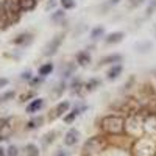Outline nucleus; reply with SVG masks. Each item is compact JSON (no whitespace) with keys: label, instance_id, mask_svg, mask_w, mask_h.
I'll return each instance as SVG.
<instances>
[{"label":"nucleus","instance_id":"obj_31","mask_svg":"<svg viewBox=\"0 0 156 156\" xmlns=\"http://www.w3.org/2000/svg\"><path fill=\"white\" fill-rule=\"evenodd\" d=\"M14 97H16V92H14V90H6V92H3L2 95H0V105H2V103L9 101V100H12Z\"/></svg>","mask_w":156,"mask_h":156},{"label":"nucleus","instance_id":"obj_12","mask_svg":"<svg viewBox=\"0 0 156 156\" xmlns=\"http://www.w3.org/2000/svg\"><path fill=\"white\" fill-rule=\"evenodd\" d=\"M78 139H80V131H78L76 128H70L66 133V136H64V145L73 147V145L78 144Z\"/></svg>","mask_w":156,"mask_h":156},{"label":"nucleus","instance_id":"obj_19","mask_svg":"<svg viewBox=\"0 0 156 156\" xmlns=\"http://www.w3.org/2000/svg\"><path fill=\"white\" fill-rule=\"evenodd\" d=\"M101 86V80L97 76H92V78H89L87 81H84V90L86 92H92V90L98 89Z\"/></svg>","mask_w":156,"mask_h":156},{"label":"nucleus","instance_id":"obj_7","mask_svg":"<svg viewBox=\"0 0 156 156\" xmlns=\"http://www.w3.org/2000/svg\"><path fill=\"white\" fill-rule=\"evenodd\" d=\"M84 154H94V153H98L100 150H103V139L100 137H92L86 142L84 145Z\"/></svg>","mask_w":156,"mask_h":156},{"label":"nucleus","instance_id":"obj_34","mask_svg":"<svg viewBox=\"0 0 156 156\" xmlns=\"http://www.w3.org/2000/svg\"><path fill=\"white\" fill-rule=\"evenodd\" d=\"M6 156H19V148L16 145H9L6 148Z\"/></svg>","mask_w":156,"mask_h":156},{"label":"nucleus","instance_id":"obj_17","mask_svg":"<svg viewBox=\"0 0 156 156\" xmlns=\"http://www.w3.org/2000/svg\"><path fill=\"white\" fill-rule=\"evenodd\" d=\"M105 36H106V34H105V27H103V25H97V27L90 28L89 37H90V41H92V42L100 41V39H103Z\"/></svg>","mask_w":156,"mask_h":156},{"label":"nucleus","instance_id":"obj_27","mask_svg":"<svg viewBox=\"0 0 156 156\" xmlns=\"http://www.w3.org/2000/svg\"><path fill=\"white\" fill-rule=\"evenodd\" d=\"M42 122H44L42 117H34V119H31V120L27 122L25 128H27V129H36V128H39V126L42 125Z\"/></svg>","mask_w":156,"mask_h":156},{"label":"nucleus","instance_id":"obj_8","mask_svg":"<svg viewBox=\"0 0 156 156\" xmlns=\"http://www.w3.org/2000/svg\"><path fill=\"white\" fill-rule=\"evenodd\" d=\"M78 64L76 61H67L66 64H62V69H61V80H72L75 72H76Z\"/></svg>","mask_w":156,"mask_h":156},{"label":"nucleus","instance_id":"obj_22","mask_svg":"<svg viewBox=\"0 0 156 156\" xmlns=\"http://www.w3.org/2000/svg\"><path fill=\"white\" fill-rule=\"evenodd\" d=\"M53 69H55V66H53V62H44V64H41L39 66V69H37V75H41V76H48L51 72H53Z\"/></svg>","mask_w":156,"mask_h":156},{"label":"nucleus","instance_id":"obj_39","mask_svg":"<svg viewBox=\"0 0 156 156\" xmlns=\"http://www.w3.org/2000/svg\"><path fill=\"white\" fill-rule=\"evenodd\" d=\"M30 98H34V94H33V92H28V94H23V95L20 97V101H28Z\"/></svg>","mask_w":156,"mask_h":156},{"label":"nucleus","instance_id":"obj_13","mask_svg":"<svg viewBox=\"0 0 156 156\" xmlns=\"http://www.w3.org/2000/svg\"><path fill=\"white\" fill-rule=\"evenodd\" d=\"M69 89H70V92L73 95H80L83 90H84V81L81 80L80 76H73L70 84H69ZM84 92H86V90H84Z\"/></svg>","mask_w":156,"mask_h":156},{"label":"nucleus","instance_id":"obj_42","mask_svg":"<svg viewBox=\"0 0 156 156\" xmlns=\"http://www.w3.org/2000/svg\"><path fill=\"white\" fill-rule=\"evenodd\" d=\"M56 156H69L66 151H59V153H56Z\"/></svg>","mask_w":156,"mask_h":156},{"label":"nucleus","instance_id":"obj_28","mask_svg":"<svg viewBox=\"0 0 156 156\" xmlns=\"http://www.w3.org/2000/svg\"><path fill=\"white\" fill-rule=\"evenodd\" d=\"M59 5L62 9H66V11H70L76 6V0H59Z\"/></svg>","mask_w":156,"mask_h":156},{"label":"nucleus","instance_id":"obj_10","mask_svg":"<svg viewBox=\"0 0 156 156\" xmlns=\"http://www.w3.org/2000/svg\"><path fill=\"white\" fill-rule=\"evenodd\" d=\"M75 61L80 67H87L90 62H92V56H90V51L87 50H80L75 55Z\"/></svg>","mask_w":156,"mask_h":156},{"label":"nucleus","instance_id":"obj_2","mask_svg":"<svg viewBox=\"0 0 156 156\" xmlns=\"http://www.w3.org/2000/svg\"><path fill=\"white\" fill-rule=\"evenodd\" d=\"M125 131L133 137H139L144 133V117L140 114L128 115L125 119Z\"/></svg>","mask_w":156,"mask_h":156},{"label":"nucleus","instance_id":"obj_36","mask_svg":"<svg viewBox=\"0 0 156 156\" xmlns=\"http://www.w3.org/2000/svg\"><path fill=\"white\" fill-rule=\"evenodd\" d=\"M31 78H33L31 70H23L20 75V80H23V81H31Z\"/></svg>","mask_w":156,"mask_h":156},{"label":"nucleus","instance_id":"obj_24","mask_svg":"<svg viewBox=\"0 0 156 156\" xmlns=\"http://www.w3.org/2000/svg\"><path fill=\"white\" fill-rule=\"evenodd\" d=\"M8 27H11V22L6 16V12L5 9L2 8V5H0V31H5Z\"/></svg>","mask_w":156,"mask_h":156},{"label":"nucleus","instance_id":"obj_5","mask_svg":"<svg viewBox=\"0 0 156 156\" xmlns=\"http://www.w3.org/2000/svg\"><path fill=\"white\" fill-rule=\"evenodd\" d=\"M86 109H87V105H86V103H83V101H80L78 105H75L66 115H64L62 119H64V122H66V123H72V122L76 119V117L80 115V114H83Z\"/></svg>","mask_w":156,"mask_h":156},{"label":"nucleus","instance_id":"obj_23","mask_svg":"<svg viewBox=\"0 0 156 156\" xmlns=\"http://www.w3.org/2000/svg\"><path fill=\"white\" fill-rule=\"evenodd\" d=\"M120 3V0H106V2H103L100 6H98V11H100V14H106V11H109L111 8L117 6Z\"/></svg>","mask_w":156,"mask_h":156},{"label":"nucleus","instance_id":"obj_33","mask_svg":"<svg viewBox=\"0 0 156 156\" xmlns=\"http://www.w3.org/2000/svg\"><path fill=\"white\" fill-rule=\"evenodd\" d=\"M156 9V0H150V3H148V8L145 11V17H150L153 14V11Z\"/></svg>","mask_w":156,"mask_h":156},{"label":"nucleus","instance_id":"obj_18","mask_svg":"<svg viewBox=\"0 0 156 156\" xmlns=\"http://www.w3.org/2000/svg\"><path fill=\"white\" fill-rule=\"evenodd\" d=\"M50 20L53 22V23H64V22H67L66 20V9H53V12L50 14Z\"/></svg>","mask_w":156,"mask_h":156},{"label":"nucleus","instance_id":"obj_4","mask_svg":"<svg viewBox=\"0 0 156 156\" xmlns=\"http://www.w3.org/2000/svg\"><path fill=\"white\" fill-rule=\"evenodd\" d=\"M64 37H66V31H59L58 34H55V36L47 42V45H45V48H44V51H42V55L47 56V58H48V56H53L56 51L59 50V47L62 45Z\"/></svg>","mask_w":156,"mask_h":156},{"label":"nucleus","instance_id":"obj_35","mask_svg":"<svg viewBox=\"0 0 156 156\" xmlns=\"http://www.w3.org/2000/svg\"><path fill=\"white\" fill-rule=\"evenodd\" d=\"M55 140V131H48L45 136H44V144L45 145H48L50 142H53Z\"/></svg>","mask_w":156,"mask_h":156},{"label":"nucleus","instance_id":"obj_20","mask_svg":"<svg viewBox=\"0 0 156 156\" xmlns=\"http://www.w3.org/2000/svg\"><path fill=\"white\" fill-rule=\"evenodd\" d=\"M11 133H12L11 119H6V122L3 123V126L0 128V140H6V139H9Z\"/></svg>","mask_w":156,"mask_h":156},{"label":"nucleus","instance_id":"obj_26","mask_svg":"<svg viewBox=\"0 0 156 156\" xmlns=\"http://www.w3.org/2000/svg\"><path fill=\"white\" fill-rule=\"evenodd\" d=\"M19 2H20L22 11H23V12H28V11H33V9L37 6L39 0H19Z\"/></svg>","mask_w":156,"mask_h":156},{"label":"nucleus","instance_id":"obj_37","mask_svg":"<svg viewBox=\"0 0 156 156\" xmlns=\"http://www.w3.org/2000/svg\"><path fill=\"white\" fill-rule=\"evenodd\" d=\"M44 81V76H41V75H37V76H33L31 78V81H30V84L34 87V86H37V84H41Z\"/></svg>","mask_w":156,"mask_h":156},{"label":"nucleus","instance_id":"obj_29","mask_svg":"<svg viewBox=\"0 0 156 156\" xmlns=\"http://www.w3.org/2000/svg\"><path fill=\"white\" fill-rule=\"evenodd\" d=\"M134 86H136V76H134V75H129L128 80L123 83L122 87H123V90H126V92H128V90H131Z\"/></svg>","mask_w":156,"mask_h":156},{"label":"nucleus","instance_id":"obj_41","mask_svg":"<svg viewBox=\"0 0 156 156\" xmlns=\"http://www.w3.org/2000/svg\"><path fill=\"white\" fill-rule=\"evenodd\" d=\"M0 156H6V150L0 147Z\"/></svg>","mask_w":156,"mask_h":156},{"label":"nucleus","instance_id":"obj_25","mask_svg":"<svg viewBox=\"0 0 156 156\" xmlns=\"http://www.w3.org/2000/svg\"><path fill=\"white\" fill-rule=\"evenodd\" d=\"M69 86H67V81L66 80H61L55 87H53V90H51V95H55V97H59V95H62L64 92H66V89H67Z\"/></svg>","mask_w":156,"mask_h":156},{"label":"nucleus","instance_id":"obj_15","mask_svg":"<svg viewBox=\"0 0 156 156\" xmlns=\"http://www.w3.org/2000/svg\"><path fill=\"white\" fill-rule=\"evenodd\" d=\"M14 45H28L33 42V34L28 33V31H23V33H19L14 39L11 41Z\"/></svg>","mask_w":156,"mask_h":156},{"label":"nucleus","instance_id":"obj_6","mask_svg":"<svg viewBox=\"0 0 156 156\" xmlns=\"http://www.w3.org/2000/svg\"><path fill=\"white\" fill-rule=\"evenodd\" d=\"M70 111V101L67 100H62L59 101L58 105L51 109V114H50V120H53V119H58V117H64L67 112Z\"/></svg>","mask_w":156,"mask_h":156},{"label":"nucleus","instance_id":"obj_30","mask_svg":"<svg viewBox=\"0 0 156 156\" xmlns=\"http://www.w3.org/2000/svg\"><path fill=\"white\" fill-rule=\"evenodd\" d=\"M25 156H39V148L34 144H28L25 147Z\"/></svg>","mask_w":156,"mask_h":156},{"label":"nucleus","instance_id":"obj_16","mask_svg":"<svg viewBox=\"0 0 156 156\" xmlns=\"http://www.w3.org/2000/svg\"><path fill=\"white\" fill-rule=\"evenodd\" d=\"M44 106V98L41 97H34L33 100H30V103L27 105V112L28 114H36L37 111H41Z\"/></svg>","mask_w":156,"mask_h":156},{"label":"nucleus","instance_id":"obj_40","mask_svg":"<svg viewBox=\"0 0 156 156\" xmlns=\"http://www.w3.org/2000/svg\"><path fill=\"white\" fill-rule=\"evenodd\" d=\"M8 83H9L8 78H5V76H0V89H2V87H6V86H8Z\"/></svg>","mask_w":156,"mask_h":156},{"label":"nucleus","instance_id":"obj_9","mask_svg":"<svg viewBox=\"0 0 156 156\" xmlns=\"http://www.w3.org/2000/svg\"><path fill=\"white\" fill-rule=\"evenodd\" d=\"M125 37V33L123 31H111L108 33L105 37H103V42L106 45H114V44H120Z\"/></svg>","mask_w":156,"mask_h":156},{"label":"nucleus","instance_id":"obj_14","mask_svg":"<svg viewBox=\"0 0 156 156\" xmlns=\"http://www.w3.org/2000/svg\"><path fill=\"white\" fill-rule=\"evenodd\" d=\"M123 73V66H122V62L120 64H114V66H109L108 72H106V80L108 81H114L117 80L120 75Z\"/></svg>","mask_w":156,"mask_h":156},{"label":"nucleus","instance_id":"obj_1","mask_svg":"<svg viewBox=\"0 0 156 156\" xmlns=\"http://www.w3.org/2000/svg\"><path fill=\"white\" fill-rule=\"evenodd\" d=\"M100 128L103 133L111 134V136H119L125 133V119L122 115H115V114H108L101 119Z\"/></svg>","mask_w":156,"mask_h":156},{"label":"nucleus","instance_id":"obj_21","mask_svg":"<svg viewBox=\"0 0 156 156\" xmlns=\"http://www.w3.org/2000/svg\"><path fill=\"white\" fill-rule=\"evenodd\" d=\"M134 48H136L137 53L145 55V53H148V51L153 48V42L151 41H140V42H136Z\"/></svg>","mask_w":156,"mask_h":156},{"label":"nucleus","instance_id":"obj_32","mask_svg":"<svg viewBox=\"0 0 156 156\" xmlns=\"http://www.w3.org/2000/svg\"><path fill=\"white\" fill-rule=\"evenodd\" d=\"M145 0H126V8L129 9H137L140 5H144Z\"/></svg>","mask_w":156,"mask_h":156},{"label":"nucleus","instance_id":"obj_38","mask_svg":"<svg viewBox=\"0 0 156 156\" xmlns=\"http://www.w3.org/2000/svg\"><path fill=\"white\" fill-rule=\"evenodd\" d=\"M58 2H59V0H48V2L45 3V9H47V11L55 9V8H56V5H58Z\"/></svg>","mask_w":156,"mask_h":156},{"label":"nucleus","instance_id":"obj_11","mask_svg":"<svg viewBox=\"0 0 156 156\" xmlns=\"http://www.w3.org/2000/svg\"><path fill=\"white\" fill-rule=\"evenodd\" d=\"M123 61L122 53H109L100 59V66H114V64H120Z\"/></svg>","mask_w":156,"mask_h":156},{"label":"nucleus","instance_id":"obj_3","mask_svg":"<svg viewBox=\"0 0 156 156\" xmlns=\"http://www.w3.org/2000/svg\"><path fill=\"white\" fill-rule=\"evenodd\" d=\"M0 5H2V8L5 9L6 16H8L9 22H11V25L12 23H17L20 20L23 11H22V6H20L19 0H2Z\"/></svg>","mask_w":156,"mask_h":156},{"label":"nucleus","instance_id":"obj_43","mask_svg":"<svg viewBox=\"0 0 156 156\" xmlns=\"http://www.w3.org/2000/svg\"><path fill=\"white\" fill-rule=\"evenodd\" d=\"M153 31H154V36H156V25H154V27H153Z\"/></svg>","mask_w":156,"mask_h":156}]
</instances>
